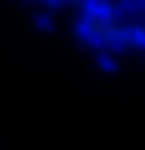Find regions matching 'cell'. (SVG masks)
<instances>
[{
	"label": "cell",
	"mask_w": 145,
	"mask_h": 150,
	"mask_svg": "<svg viewBox=\"0 0 145 150\" xmlns=\"http://www.w3.org/2000/svg\"><path fill=\"white\" fill-rule=\"evenodd\" d=\"M35 5H44V9H57V13H84L92 0H35Z\"/></svg>",
	"instance_id": "cell-1"
}]
</instances>
